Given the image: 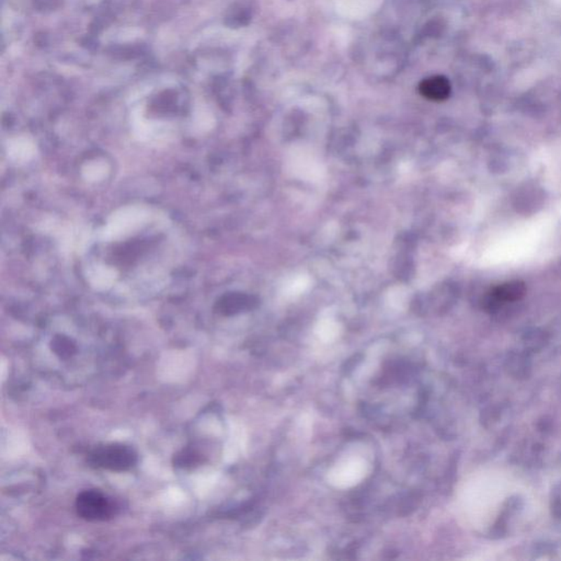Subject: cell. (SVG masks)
Listing matches in <instances>:
<instances>
[{
    "label": "cell",
    "instance_id": "6",
    "mask_svg": "<svg viewBox=\"0 0 561 561\" xmlns=\"http://www.w3.org/2000/svg\"><path fill=\"white\" fill-rule=\"evenodd\" d=\"M32 147H31L30 144L27 143V142H23V143L17 142V143L11 147V155H13L15 159H28L29 156L32 155Z\"/></svg>",
    "mask_w": 561,
    "mask_h": 561
},
{
    "label": "cell",
    "instance_id": "4",
    "mask_svg": "<svg viewBox=\"0 0 561 561\" xmlns=\"http://www.w3.org/2000/svg\"><path fill=\"white\" fill-rule=\"evenodd\" d=\"M525 284L514 280L508 283L501 284L492 288L490 292L491 301L496 303H508V302L519 301L525 295Z\"/></svg>",
    "mask_w": 561,
    "mask_h": 561
},
{
    "label": "cell",
    "instance_id": "2",
    "mask_svg": "<svg viewBox=\"0 0 561 561\" xmlns=\"http://www.w3.org/2000/svg\"><path fill=\"white\" fill-rule=\"evenodd\" d=\"M76 511L81 519L89 522L107 521L116 515L118 506L101 491L90 489L78 494Z\"/></svg>",
    "mask_w": 561,
    "mask_h": 561
},
{
    "label": "cell",
    "instance_id": "5",
    "mask_svg": "<svg viewBox=\"0 0 561 561\" xmlns=\"http://www.w3.org/2000/svg\"><path fill=\"white\" fill-rule=\"evenodd\" d=\"M52 350L60 360H69L76 352L75 344H72L65 337H58L53 341Z\"/></svg>",
    "mask_w": 561,
    "mask_h": 561
},
{
    "label": "cell",
    "instance_id": "7",
    "mask_svg": "<svg viewBox=\"0 0 561 561\" xmlns=\"http://www.w3.org/2000/svg\"><path fill=\"white\" fill-rule=\"evenodd\" d=\"M198 461V455L194 451H183L175 457V464L178 466H191Z\"/></svg>",
    "mask_w": 561,
    "mask_h": 561
},
{
    "label": "cell",
    "instance_id": "1",
    "mask_svg": "<svg viewBox=\"0 0 561 561\" xmlns=\"http://www.w3.org/2000/svg\"><path fill=\"white\" fill-rule=\"evenodd\" d=\"M91 466L111 471H126L135 466L137 454L124 444H108L97 447L88 459Z\"/></svg>",
    "mask_w": 561,
    "mask_h": 561
},
{
    "label": "cell",
    "instance_id": "3",
    "mask_svg": "<svg viewBox=\"0 0 561 561\" xmlns=\"http://www.w3.org/2000/svg\"><path fill=\"white\" fill-rule=\"evenodd\" d=\"M419 91L424 98L431 101H443L449 98L451 93V85L445 77L434 76L422 81Z\"/></svg>",
    "mask_w": 561,
    "mask_h": 561
}]
</instances>
